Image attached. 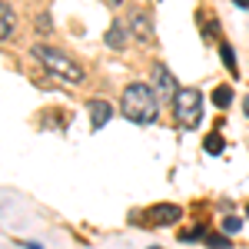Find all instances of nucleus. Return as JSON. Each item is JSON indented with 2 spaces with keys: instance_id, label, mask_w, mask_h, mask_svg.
<instances>
[{
  "instance_id": "6ab92c4d",
  "label": "nucleus",
  "mask_w": 249,
  "mask_h": 249,
  "mask_svg": "<svg viewBox=\"0 0 249 249\" xmlns=\"http://www.w3.org/2000/svg\"><path fill=\"white\" fill-rule=\"evenodd\" d=\"M246 219H249V206H246Z\"/></svg>"
},
{
  "instance_id": "dca6fc26",
  "label": "nucleus",
  "mask_w": 249,
  "mask_h": 249,
  "mask_svg": "<svg viewBox=\"0 0 249 249\" xmlns=\"http://www.w3.org/2000/svg\"><path fill=\"white\" fill-rule=\"evenodd\" d=\"M37 27H40V30H50V20H47V14H40V17H37Z\"/></svg>"
},
{
  "instance_id": "2eb2a0df",
  "label": "nucleus",
  "mask_w": 249,
  "mask_h": 249,
  "mask_svg": "<svg viewBox=\"0 0 249 249\" xmlns=\"http://www.w3.org/2000/svg\"><path fill=\"white\" fill-rule=\"evenodd\" d=\"M179 239H183V243H193V239H206V232H203V230H193V232H179Z\"/></svg>"
},
{
  "instance_id": "f3484780",
  "label": "nucleus",
  "mask_w": 249,
  "mask_h": 249,
  "mask_svg": "<svg viewBox=\"0 0 249 249\" xmlns=\"http://www.w3.org/2000/svg\"><path fill=\"white\" fill-rule=\"evenodd\" d=\"M100 3H107V7H120L123 0H100Z\"/></svg>"
},
{
  "instance_id": "0eeeda50",
  "label": "nucleus",
  "mask_w": 249,
  "mask_h": 249,
  "mask_svg": "<svg viewBox=\"0 0 249 249\" xmlns=\"http://www.w3.org/2000/svg\"><path fill=\"white\" fill-rule=\"evenodd\" d=\"M150 216H153L156 223H176V219L183 216V210H179V206H173V203H163V206H153Z\"/></svg>"
},
{
  "instance_id": "20e7f679",
  "label": "nucleus",
  "mask_w": 249,
  "mask_h": 249,
  "mask_svg": "<svg viewBox=\"0 0 249 249\" xmlns=\"http://www.w3.org/2000/svg\"><path fill=\"white\" fill-rule=\"evenodd\" d=\"M153 90H156V96H163V100H173V96L179 93V87H176V77H173L170 70L160 63L153 70Z\"/></svg>"
},
{
  "instance_id": "ddd939ff",
  "label": "nucleus",
  "mask_w": 249,
  "mask_h": 249,
  "mask_svg": "<svg viewBox=\"0 0 249 249\" xmlns=\"http://www.w3.org/2000/svg\"><path fill=\"white\" fill-rule=\"evenodd\" d=\"M239 230H243V219H239V216H226V219H223V232H226V236H236Z\"/></svg>"
},
{
  "instance_id": "4468645a",
  "label": "nucleus",
  "mask_w": 249,
  "mask_h": 249,
  "mask_svg": "<svg viewBox=\"0 0 249 249\" xmlns=\"http://www.w3.org/2000/svg\"><path fill=\"white\" fill-rule=\"evenodd\" d=\"M206 246L210 249H230V239L226 236H216V232H206Z\"/></svg>"
},
{
  "instance_id": "6e6552de",
  "label": "nucleus",
  "mask_w": 249,
  "mask_h": 249,
  "mask_svg": "<svg viewBox=\"0 0 249 249\" xmlns=\"http://www.w3.org/2000/svg\"><path fill=\"white\" fill-rule=\"evenodd\" d=\"M130 30H133L140 40H153V30H150V20L143 14H130Z\"/></svg>"
},
{
  "instance_id": "1a4fd4ad",
  "label": "nucleus",
  "mask_w": 249,
  "mask_h": 249,
  "mask_svg": "<svg viewBox=\"0 0 249 249\" xmlns=\"http://www.w3.org/2000/svg\"><path fill=\"white\" fill-rule=\"evenodd\" d=\"M10 34H14V10L0 0V40H7Z\"/></svg>"
},
{
  "instance_id": "f8f14e48",
  "label": "nucleus",
  "mask_w": 249,
  "mask_h": 249,
  "mask_svg": "<svg viewBox=\"0 0 249 249\" xmlns=\"http://www.w3.org/2000/svg\"><path fill=\"white\" fill-rule=\"evenodd\" d=\"M223 146H226V140H223L219 133H210V136H206V153L216 156V153H223Z\"/></svg>"
},
{
  "instance_id": "f257e3e1",
  "label": "nucleus",
  "mask_w": 249,
  "mask_h": 249,
  "mask_svg": "<svg viewBox=\"0 0 249 249\" xmlns=\"http://www.w3.org/2000/svg\"><path fill=\"white\" fill-rule=\"evenodd\" d=\"M120 110H123V116H126L130 123L146 126V123H156L160 96H156V90H153V87H146V83H130V87L123 90V103H120Z\"/></svg>"
},
{
  "instance_id": "f03ea898",
  "label": "nucleus",
  "mask_w": 249,
  "mask_h": 249,
  "mask_svg": "<svg viewBox=\"0 0 249 249\" xmlns=\"http://www.w3.org/2000/svg\"><path fill=\"white\" fill-rule=\"evenodd\" d=\"M34 57H37L50 73H57L60 80H67V83H83V67H80L73 57H67L63 50H57V47L37 43V47H34Z\"/></svg>"
},
{
  "instance_id": "9b49d317",
  "label": "nucleus",
  "mask_w": 249,
  "mask_h": 249,
  "mask_svg": "<svg viewBox=\"0 0 249 249\" xmlns=\"http://www.w3.org/2000/svg\"><path fill=\"white\" fill-rule=\"evenodd\" d=\"M219 57H223V63H226V70L236 77V73H239V67H236V53H232L230 43H219Z\"/></svg>"
},
{
  "instance_id": "39448f33",
  "label": "nucleus",
  "mask_w": 249,
  "mask_h": 249,
  "mask_svg": "<svg viewBox=\"0 0 249 249\" xmlns=\"http://www.w3.org/2000/svg\"><path fill=\"white\" fill-rule=\"evenodd\" d=\"M126 43H130V20H113V27L107 30V47L123 50Z\"/></svg>"
},
{
  "instance_id": "a211bd4d",
  "label": "nucleus",
  "mask_w": 249,
  "mask_h": 249,
  "mask_svg": "<svg viewBox=\"0 0 249 249\" xmlns=\"http://www.w3.org/2000/svg\"><path fill=\"white\" fill-rule=\"evenodd\" d=\"M243 107H246V116H249V96H246V100H243Z\"/></svg>"
},
{
  "instance_id": "9d476101",
  "label": "nucleus",
  "mask_w": 249,
  "mask_h": 249,
  "mask_svg": "<svg viewBox=\"0 0 249 249\" xmlns=\"http://www.w3.org/2000/svg\"><path fill=\"white\" fill-rule=\"evenodd\" d=\"M213 103H216L219 110H226V107L232 103V87H226V83H223V87H216V90H213Z\"/></svg>"
},
{
  "instance_id": "423d86ee",
  "label": "nucleus",
  "mask_w": 249,
  "mask_h": 249,
  "mask_svg": "<svg viewBox=\"0 0 249 249\" xmlns=\"http://www.w3.org/2000/svg\"><path fill=\"white\" fill-rule=\"evenodd\" d=\"M110 116H113V107L107 100H90V123H93V130H103L110 123Z\"/></svg>"
},
{
  "instance_id": "7ed1b4c3",
  "label": "nucleus",
  "mask_w": 249,
  "mask_h": 249,
  "mask_svg": "<svg viewBox=\"0 0 249 249\" xmlns=\"http://www.w3.org/2000/svg\"><path fill=\"white\" fill-rule=\"evenodd\" d=\"M173 113H176V123L183 130H193L199 120H203V93L199 90H179L173 96Z\"/></svg>"
}]
</instances>
